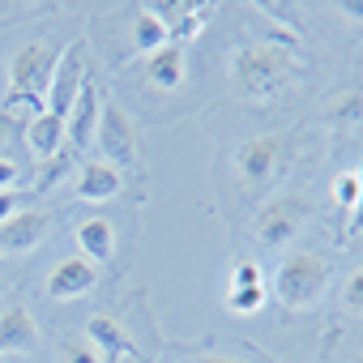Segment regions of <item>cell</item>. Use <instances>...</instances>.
Masks as SVG:
<instances>
[{"label":"cell","instance_id":"cell-1","mask_svg":"<svg viewBox=\"0 0 363 363\" xmlns=\"http://www.w3.org/2000/svg\"><path fill=\"white\" fill-rule=\"evenodd\" d=\"M56 60L60 52L48 48V43H26L18 56H13V69H9V99L5 107H30L35 116L48 111V86H52V73H56Z\"/></svg>","mask_w":363,"mask_h":363},{"label":"cell","instance_id":"cell-2","mask_svg":"<svg viewBox=\"0 0 363 363\" xmlns=\"http://www.w3.org/2000/svg\"><path fill=\"white\" fill-rule=\"evenodd\" d=\"M325 286H329V261L316 252H291L274 274V299L291 312L320 303Z\"/></svg>","mask_w":363,"mask_h":363},{"label":"cell","instance_id":"cell-3","mask_svg":"<svg viewBox=\"0 0 363 363\" xmlns=\"http://www.w3.org/2000/svg\"><path fill=\"white\" fill-rule=\"evenodd\" d=\"M231 77H235L240 94H248V99H274V94L286 86L291 65H286V56H282L278 48H269V43H244V48L231 56Z\"/></svg>","mask_w":363,"mask_h":363},{"label":"cell","instance_id":"cell-4","mask_svg":"<svg viewBox=\"0 0 363 363\" xmlns=\"http://www.w3.org/2000/svg\"><path fill=\"white\" fill-rule=\"evenodd\" d=\"M308 223V201L286 193V197H274L261 214H257V240L265 248H282L299 235V227Z\"/></svg>","mask_w":363,"mask_h":363},{"label":"cell","instance_id":"cell-5","mask_svg":"<svg viewBox=\"0 0 363 363\" xmlns=\"http://www.w3.org/2000/svg\"><path fill=\"white\" fill-rule=\"evenodd\" d=\"M94 145L103 150V162H111V167H128V162H137V137H133V124H128V116H124L116 103H103L99 124H94Z\"/></svg>","mask_w":363,"mask_h":363},{"label":"cell","instance_id":"cell-6","mask_svg":"<svg viewBox=\"0 0 363 363\" xmlns=\"http://www.w3.org/2000/svg\"><path fill=\"white\" fill-rule=\"evenodd\" d=\"M82 86H86V56H82V48H77V43H69V48H60L56 73H52V86H48V111L65 120V116H69V107L77 103Z\"/></svg>","mask_w":363,"mask_h":363},{"label":"cell","instance_id":"cell-7","mask_svg":"<svg viewBox=\"0 0 363 363\" xmlns=\"http://www.w3.org/2000/svg\"><path fill=\"white\" fill-rule=\"evenodd\" d=\"M282 145H286V141H282L278 133H261V137L244 141L240 154H235L240 175L248 179V184H265V179L274 175V167H278V158H282Z\"/></svg>","mask_w":363,"mask_h":363},{"label":"cell","instance_id":"cell-8","mask_svg":"<svg viewBox=\"0 0 363 363\" xmlns=\"http://www.w3.org/2000/svg\"><path fill=\"white\" fill-rule=\"evenodd\" d=\"M94 282H99V269L86 257H65L48 278V295L52 299H77V295L94 291Z\"/></svg>","mask_w":363,"mask_h":363},{"label":"cell","instance_id":"cell-9","mask_svg":"<svg viewBox=\"0 0 363 363\" xmlns=\"http://www.w3.org/2000/svg\"><path fill=\"white\" fill-rule=\"evenodd\" d=\"M43 235H48V214L22 210L9 223H0V257L5 252H30V248H39Z\"/></svg>","mask_w":363,"mask_h":363},{"label":"cell","instance_id":"cell-10","mask_svg":"<svg viewBox=\"0 0 363 363\" xmlns=\"http://www.w3.org/2000/svg\"><path fill=\"white\" fill-rule=\"evenodd\" d=\"M99 111H103V99H99L94 82H86L82 94H77V103H73L69 116H65V141H69V145H90V141H94Z\"/></svg>","mask_w":363,"mask_h":363},{"label":"cell","instance_id":"cell-11","mask_svg":"<svg viewBox=\"0 0 363 363\" xmlns=\"http://www.w3.org/2000/svg\"><path fill=\"white\" fill-rule=\"evenodd\" d=\"M145 73L158 90H179L189 77V48H179V43L158 48L154 56H145Z\"/></svg>","mask_w":363,"mask_h":363},{"label":"cell","instance_id":"cell-12","mask_svg":"<svg viewBox=\"0 0 363 363\" xmlns=\"http://www.w3.org/2000/svg\"><path fill=\"white\" fill-rule=\"evenodd\" d=\"M26 145H30V154L39 158V162H52L56 154H65V120L60 116H52V111H39V116H30V124H26Z\"/></svg>","mask_w":363,"mask_h":363},{"label":"cell","instance_id":"cell-13","mask_svg":"<svg viewBox=\"0 0 363 363\" xmlns=\"http://www.w3.org/2000/svg\"><path fill=\"white\" fill-rule=\"evenodd\" d=\"M39 346V325L26 308H5L0 312V354H22Z\"/></svg>","mask_w":363,"mask_h":363},{"label":"cell","instance_id":"cell-14","mask_svg":"<svg viewBox=\"0 0 363 363\" xmlns=\"http://www.w3.org/2000/svg\"><path fill=\"white\" fill-rule=\"evenodd\" d=\"M120 189H124V179H120V167H111V162H86L77 171V197L82 201H111Z\"/></svg>","mask_w":363,"mask_h":363},{"label":"cell","instance_id":"cell-15","mask_svg":"<svg viewBox=\"0 0 363 363\" xmlns=\"http://www.w3.org/2000/svg\"><path fill=\"white\" fill-rule=\"evenodd\" d=\"M77 248H82V257H86L90 265L107 261V257L116 252V227H111L107 218H86V223L77 227Z\"/></svg>","mask_w":363,"mask_h":363},{"label":"cell","instance_id":"cell-16","mask_svg":"<svg viewBox=\"0 0 363 363\" xmlns=\"http://www.w3.org/2000/svg\"><path fill=\"white\" fill-rule=\"evenodd\" d=\"M86 337H90V346L94 350H111V354H137V346H133V337L120 329V320L116 316H107V312H94L90 316V325H86Z\"/></svg>","mask_w":363,"mask_h":363},{"label":"cell","instance_id":"cell-17","mask_svg":"<svg viewBox=\"0 0 363 363\" xmlns=\"http://www.w3.org/2000/svg\"><path fill=\"white\" fill-rule=\"evenodd\" d=\"M167 39H171V30L141 5L137 13H133V52H141V56H154L158 48H167Z\"/></svg>","mask_w":363,"mask_h":363},{"label":"cell","instance_id":"cell-18","mask_svg":"<svg viewBox=\"0 0 363 363\" xmlns=\"http://www.w3.org/2000/svg\"><path fill=\"white\" fill-rule=\"evenodd\" d=\"M265 299H269V286H244V291H227V308L231 312H240V316H248V312H261L265 308Z\"/></svg>","mask_w":363,"mask_h":363},{"label":"cell","instance_id":"cell-19","mask_svg":"<svg viewBox=\"0 0 363 363\" xmlns=\"http://www.w3.org/2000/svg\"><path fill=\"white\" fill-rule=\"evenodd\" d=\"M333 201H337L342 210H354V206H359V171H342V175L333 179Z\"/></svg>","mask_w":363,"mask_h":363},{"label":"cell","instance_id":"cell-20","mask_svg":"<svg viewBox=\"0 0 363 363\" xmlns=\"http://www.w3.org/2000/svg\"><path fill=\"white\" fill-rule=\"evenodd\" d=\"M231 286H235V291H244V286H265L261 265H257V261H240L235 274H231Z\"/></svg>","mask_w":363,"mask_h":363},{"label":"cell","instance_id":"cell-21","mask_svg":"<svg viewBox=\"0 0 363 363\" xmlns=\"http://www.w3.org/2000/svg\"><path fill=\"white\" fill-rule=\"evenodd\" d=\"M60 359H65V363H103L90 342H65V346H60Z\"/></svg>","mask_w":363,"mask_h":363},{"label":"cell","instance_id":"cell-22","mask_svg":"<svg viewBox=\"0 0 363 363\" xmlns=\"http://www.w3.org/2000/svg\"><path fill=\"white\" fill-rule=\"evenodd\" d=\"M342 299H346V308L354 312V316H363V265L346 278V291H342Z\"/></svg>","mask_w":363,"mask_h":363},{"label":"cell","instance_id":"cell-23","mask_svg":"<svg viewBox=\"0 0 363 363\" xmlns=\"http://www.w3.org/2000/svg\"><path fill=\"white\" fill-rule=\"evenodd\" d=\"M69 162H65V154H56L52 162H43V171H39V189H48V184H56V175L65 171Z\"/></svg>","mask_w":363,"mask_h":363},{"label":"cell","instance_id":"cell-24","mask_svg":"<svg viewBox=\"0 0 363 363\" xmlns=\"http://www.w3.org/2000/svg\"><path fill=\"white\" fill-rule=\"evenodd\" d=\"M0 193H18V167L9 158H0Z\"/></svg>","mask_w":363,"mask_h":363},{"label":"cell","instance_id":"cell-25","mask_svg":"<svg viewBox=\"0 0 363 363\" xmlns=\"http://www.w3.org/2000/svg\"><path fill=\"white\" fill-rule=\"evenodd\" d=\"M13 214H22V197L18 193H0V223H9Z\"/></svg>","mask_w":363,"mask_h":363},{"label":"cell","instance_id":"cell-26","mask_svg":"<svg viewBox=\"0 0 363 363\" xmlns=\"http://www.w3.org/2000/svg\"><path fill=\"white\" fill-rule=\"evenodd\" d=\"M13 128H18V120L9 116V111H0V150L9 145V137H13Z\"/></svg>","mask_w":363,"mask_h":363},{"label":"cell","instance_id":"cell-27","mask_svg":"<svg viewBox=\"0 0 363 363\" xmlns=\"http://www.w3.org/2000/svg\"><path fill=\"white\" fill-rule=\"evenodd\" d=\"M350 227H354V231L363 227V167H359V206H354V218H350Z\"/></svg>","mask_w":363,"mask_h":363},{"label":"cell","instance_id":"cell-28","mask_svg":"<svg viewBox=\"0 0 363 363\" xmlns=\"http://www.w3.org/2000/svg\"><path fill=\"white\" fill-rule=\"evenodd\" d=\"M337 9H342L346 18H359V22H363V0H342Z\"/></svg>","mask_w":363,"mask_h":363},{"label":"cell","instance_id":"cell-29","mask_svg":"<svg viewBox=\"0 0 363 363\" xmlns=\"http://www.w3.org/2000/svg\"><path fill=\"white\" fill-rule=\"evenodd\" d=\"M193 363H235V359H223V354H210V359H193Z\"/></svg>","mask_w":363,"mask_h":363},{"label":"cell","instance_id":"cell-30","mask_svg":"<svg viewBox=\"0 0 363 363\" xmlns=\"http://www.w3.org/2000/svg\"><path fill=\"white\" fill-rule=\"evenodd\" d=\"M359 363H363V359H359Z\"/></svg>","mask_w":363,"mask_h":363}]
</instances>
